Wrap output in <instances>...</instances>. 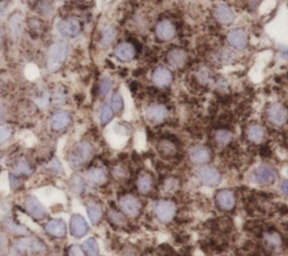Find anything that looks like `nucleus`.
Segmentation results:
<instances>
[{"instance_id":"f257e3e1","label":"nucleus","mask_w":288,"mask_h":256,"mask_svg":"<svg viewBox=\"0 0 288 256\" xmlns=\"http://www.w3.org/2000/svg\"><path fill=\"white\" fill-rule=\"evenodd\" d=\"M69 55V45L63 40H56L48 49L46 67L50 72H56L62 67Z\"/></svg>"},{"instance_id":"f03ea898","label":"nucleus","mask_w":288,"mask_h":256,"mask_svg":"<svg viewBox=\"0 0 288 256\" xmlns=\"http://www.w3.org/2000/svg\"><path fill=\"white\" fill-rule=\"evenodd\" d=\"M153 210H154L156 217L161 223H170L177 213V206L174 201L164 199L156 202Z\"/></svg>"},{"instance_id":"7ed1b4c3","label":"nucleus","mask_w":288,"mask_h":256,"mask_svg":"<svg viewBox=\"0 0 288 256\" xmlns=\"http://www.w3.org/2000/svg\"><path fill=\"white\" fill-rule=\"evenodd\" d=\"M58 30L63 37L74 38L82 30V24L74 17H68L58 21Z\"/></svg>"},{"instance_id":"20e7f679","label":"nucleus","mask_w":288,"mask_h":256,"mask_svg":"<svg viewBox=\"0 0 288 256\" xmlns=\"http://www.w3.org/2000/svg\"><path fill=\"white\" fill-rule=\"evenodd\" d=\"M252 177H254V182L261 184V186H270L277 181L278 173L272 165L262 164L254 171Z\"/></svg>"},{"instance_id":"39448f33","label":"nucleus","mask_w":288,"mask_h":256,"mask_svg":"<svg viewBox=\"0 0 288 256\" xmlns=\"http://www.w3.org/2000/svg\"><path fill=\"white\" fill-rule=\"evenodd\" d=\"M92 154H94L92 146L87 142H81L76 144V145L74 147V150H72L71 155H70V161H71V163L74 165L87 163V162L92 159Z\"/></svg>"},{"instance_id":"423d86ee","label":"nucleus","mask_w":288,"mask_h":256,"mask_svg":"<svg viewBox=\"0 0 288 256\" xmlns=\"http://www.w3.org/2000/svg\"><path fill=\"white\" fill-rule=\"evenodd\" d=\"M197 178L200 181L208 187L218 186L222 181V174L220 171L212 166H202L197 172Z\"/></svg>"},{"instance_id":"0eeeda50","label":"nucleus","mask_w":288,"mask_h":256,"mask_svg":"<svg viewBox=\"0 0 288 256\" xmlns=\"http://www.w3.org/2000/svg\"><path fill=\"white\" fill-rule=\"evenodd\" d=\"M120 210L128 217H136L142 209L141 201L133 195H125L120 199Z\"/></svg>"},{"instance_id":"6e6552de","label":"nucleus","mask_w":288,"mask_h":256,"mask_svg":"<svg viewBox=\"0 0 288 256\" xmlns=\"http://www.w3.org/2000/svg\"><path fill=\"white\" fill-rule=\"evenodd\" d=\"M267 118L274 126H282L288 120V110L282 103H272L267 110Z\"/></svg>"},{"instance_id":"1a4fd4ad","label":"nucleus","mask_w":288,"mask_h":256,"mask_svg":"<svg viewBox=\"0 0 288 256\" xmlns=\"http://www.w3.org/2000/svg\"><path fill=\"white\" fill-rule=\"evenodd\" d=\"M25 207L28 214L36 220H44L46 218L48 213L45 207L43 206L38 198L35 196H28L25 200Z\"/></svg>"},{"instance_id":"9d476101","label":"nucleus","mask_w":288,"mask_h":256,"mask_svg":"<svg viewBox=\"0 0 288 256\" xmlns=\"http://www.w3.org/2000/svg\"><path fill=\"white\" fill-rule=\"evenodd\" d=\"M228 42L234 48L242 51V49H246L248 44H249V36H248L246 30L236 28L230 30L228 33Z\"/></svg>"},{"instance_id":"9b49d317","label":"nucleus","mask_w":288,"mask_h":256,"mask_svg":"<svg viewBox=\"0 0 288 256\" xmlns=\"http://www.w3.org/2000/svg\"><path fill=\"white\" fill-rule=\"evenodd\" d=\"M16 246L22 253H40L45 251L43 243L36 238H22L17 242Z\"/></svg>"},{"instance_id":"f8f14e48","label":"nucleus","mask_w":288,"mask_h":256,"mask_svg":"<svg viewBox=\"0 0 288 256\" xmlns=\"http://www.w3.org/2000/svg\"><path fill=\"white\" fill-rule=\"evenodd\" d=\"M70 232L71 235L76 238H81L87 235L89 232V226L82 216H72L70 220Z\"/></svg>"},{"instance_id":"ddd939ff","label":"nucleus","mask_w":288,"mask_h":256,"mask_svg":"<svg viewBox=\"0 0 288 256\" xmlns=\"http://www.w3.org/2000/svg\"><path fill=\"white\" fill-rule=\"evenodd\" d=\"M152 81L158 88H166L172 82V73L166 67L159 66L153 72Z\"/></svg>"},{"instance_id":"4468645a","label":"nucleus","mask_w":288,"mask_h":256,"mask_svg":"<svg viewBox=\"0 0 288 256\" xmlns=\"http://www.w3.org/2000/svg\"><path fill=\"white\" fill-rule=\"evenodd\" d=\"M215 201L220 209L228 211L232 210L233 207L236 206V196H234L233 191L228 190V189H223V190L216 193Z\"/></svg>"},{"instance_id":"2eb2a0df","label":"nucleus","mask_w":288,"mask_h":256,"mask_svg":"<svg viewBox=\"0 0 288 256\" xmlns=\"http://www.w3.org/2000/svg\"><path fill=\"white\" fill-rule=\"evenodd\" d=\"M210 152L207 147L202 145H196L190 148L189 151V159L194 164L202 165L208 163L210 161Z\"/></svg>"},{"instance_id":"dca6fc26","label":"nucleus","mask_w":288,"mask_h":256,"mask_svg":"<svg viewBox=\"0 0 288 256\" xmlns=\"http://www.w3.org/2000/svg\"><path fill=\"white\" fill-rule=\"evenodd\" d=\"M156 34L162 40H171L176 36V26L172 21L164 19L156 24Z\"/></svg>"},{"instance_id":"f3484780","label":"nucleus","mask_w":288,"mask_h":256,"mask_svg":"<svg viewBox=\"0 0 288 256\" xmlns=\"http://www.w3.org/2000/svg\"><path fill=\"white\" fill-rule=\"evenodd\" d=\"M72 116L69 111L58 110L56 111L51 117V127L54 130H63L71 124Z\"/></svg>"},{"instance_id":"a211bd4d","label":"nucleus","mask_w":288,"mask_h":256,"mask_svg":"<svg viewBox=\"0 0 288 256\" xmlns=\"http://www.w3.org/2000/svg\"><path fill=\"white\" fill-rule=\"evenodd\" d=\"M114 55L120 62H130L135 56V48L130 43L123 42L120 43L114 48Z\"/></svg>"},{"instance_id":"6ab92c4d","label":"nucleus","mask_w":288,"mask_h":256,"mask_svg":"<svg viewBox=\"0 0 288 256\" xmlns=\"http://www.w3.org/2000/svg\"><path fill=\"white\" fill-rule=\"evenodd\" d=\"M146 115V118L152 123L160 124L168 117V109L164 105L156 103V105H152L148 108Z\"/></svg>"},{"instance_id":"aec40b11","label":"nucleus","mask_w":288,"mask_h":256,"mask_svg":"<svg viewBox=\"0 0 288 256\" xmlns=\"http://www.w3.org/2000/svg\"><path fill=\"white\" fill-rule=\"evenodd\" d=\"M214 17L216 18L220 24L222 25H230L234 21V12L232 11V9L230 8L226 4H218L214 9Z\"/></svg>"},{"instance_id":"412c9836","label":"nucleus","mask_w":288,"mask_h":256,"mask_svg":"<svg viewBox=\"0 0 288 256\" xmlns=\"http://www.w3.org/2000/svg\"><path fill=\"white\" fill-rule=\"evenodd\" d=\"M45 232L56 238H62L66 234V225L61 219H52L45 225Z\"/></svg>"},{"instance_id":"4be33fe9","label":"nucleus","mask_w":288,"mask_h":256,"mask_svg":"<svg viewBox=\"0 0 288 256\" xmlns=\"http://www.w3.org/2000/svg\"><path fill=\"white\" fill-rule=\"evenodd\" d=\"M166 61H168L169 65L174 67V69H180V67L186 64L187 54L182 48H174L166 55Z\"/></svg>"},{"instance_id":"5701e85b","label":"nucleus","mask_w":288,"mask_h":256,"mask_svg":"<svg viewBox=\"0 0 288 256\" xmlns=\"http://www.w3.org/2000/svg\"><path fill=\"white\" fill-rule=\"evenodd\" d=\"M87 179L90 183L94 186H102L107 182V173L102 168H92L88 171Z\"/></svg>"},{"instance_id":"b1692460","label":"nucleus","mask_w":288,"mask_h":256,"mask_svg":"<svg viewBox=\"0 0 288 256\" xmlns=\"http://www.w3.org/2000/svg\"><path fill=\"white\" fill-rule=\"evenodd\" d=\"M246 137L252 143H260L264 138V129L259 124H251L246 128Z\"/></svg>"},{"instance_id":"393cba45","label":"nucleus","mask_w":288,"mask_h":256,"mask_svg":"<svg viewBox=\"0 0 288 256\" xmlns=\"http://www.w3.org/2000/svg\"><path fill=\"white\" fill-rule=\"evenodd\" d=\"M158 151L160 154L164 157H171L177 153V147H176L172 142L168 141V139H162L158 143Z\"/></svg>"},{"instance_id":"a878e982","label":"nucleus","mask_w":288,"mask_h":256,"mask_svg":"<svg viewBox=\"0 0 288 256\" xmlns=\"http://www.w3.org/2000/svg\"><path fill=\"white\" fill-rule=\"evenodd\" d=\"M87 211L90 222L94 225L98 224L102 218V208L100 205L96 204V202H90L87 206Z\"/></svg>"},{"instance_id":"bb28decb","label":"nucleus","mask_w":288,"mask_h":256,"mask_svg":"<svg viewBox=\"0 0 288 256\" xmlns=\"http://www.w3.org/2000/svg\"><path fill=\"white\" fill-rule=\"evenodd\" d=\"M153 187V180L150 174L143 173L138 179V191L143 193V195H148V192L152 190Z\"/></svg>"},{"instance_id":"cd10ccee","label":"nucleus","mask_w":288,"mask_h":256,"mask_svg":"<svg viewBox=\"0 0 288 256\" xmlns=\"http://www.w3.org/2000/svg\"><path fill=\"white\" fill-rule=\"evenodd\" d=\"M232 138H233L232 133L226 129H220L214 135L215 142L218 143V145L220 146H226L228 144L231 143Z\"/></svg>"},{"instance_id":"c85d7f7f","label":"nucleus","mask_w":288,"mask_h":256,"mask_svg":"<svg viewBox=\"0 0 288 256\" xmlns=\"http://www.w3.org/2000/svg\"><path fill=\"white\" fill-rule=\"evenodd\" d=\"M116 37V30L115 28H112L110 26H107L102 31V36H100V44L102 46H110V45L112 43V40Z\"/></svg>"},{"instance_id":"c756f323","label":"nucleus","mask_w":288,"mask_h":256,"mask_svg":"<svg viewBox=\"0 0 288 256\" xmlns=\"http://www.w3.org/2000/svg\"><path fill=\"white\" fill-rule=\"evenodd\" d=\"M82 250L84 251V253H87L89 256H97L99 253L98 243L94 238H88L87 241L84 242Z\"/></svg>"},{"instance_id":"7c9ffc66","label":"nucleus","mask_w":288,"mask_h":256,"mask_svg":"<svg viewBox=\"0 0 288 256\" xmlns=\"http://www.w3.org/2000/svg\"><path fill=\"white\" fill-rule=\"evenodd\" d=\"M114 117V111H112V107L110 105H104L99 111V119L102 125H107Z\"/></svg>"},{"instance_id":"2f4dec72","label":"nucleus","mask_w":288,"mask_h":256,"mask_svg":"<svg viewBox=\"0 0 288 256\" xmlns=\"http://www.w3.org/2000/svg\"><path fill=\"white\" fill-rule=\"evenodd\" d=\"M110 107L114 112H120L122 110H123L124 100H123V97H122V94L120 92H115L112 96Z\"/></svg>"},{"instance_id":"473e14b6","label":"nucleus","mask_w":288,"mask_h":256,"mask_svg":"<svg viewBox=\"0 0 288 256\" xmlns=\"http://www.w3.org/2000/svg\"><path fill=\"white\" fill-rule=\"evenodd\" d=\"M15 173L16 174H22V175H30L33 173V168L27 161H20L15 166Z\"/></svg>"},{"instance_id":"72a5a7b5","label":"nucleus","mask_w":288,"mask_h":256,"mask_svg":"<svg viewBox=\"0 0 288 256\" xmlns=\"http://www.w3.org/2000/svg\"><path fill=\"white\" fill-rule=\"evenodd\" d=\"M12 128L10 127V126H7V125L0 126V145L6 142L7 139H9V137L12 136Z\"/></svg>"},{"instance_id":"f704fd0d","label":"nucleus","mask_w":288,"mask_h":256,"mask_svg":"<svg viewBox=\"0 0 288 256\" xmlns=\"http://www.w3.org/2000/svg\"><path fill=\"white\" fill-rule=\"evenodd\" d=\"M112 85V83L110 79L108 78L102 79L100 81V83H99V94H100L102 97H105L106 94L110 91Z\"/></svg>"},{"instance_id":"c9c22d12","label":"nucleus","mask_w":288,"mask_h":256,"mask_svg":"<svg viewBox=\"0 0 288 256\" xmlns=\"http://www.w3.org/2000/svg\"><path fill=\"white\" fill-rule=\"evenodd\" d=\"M266 241H267L268 245H270L272 247H276L280 245V236L278 235L276 233H272V234H268L267 236H266Z\"/></svg>"},{"instance_id":"e433bc0d","label":"nucleus","mask_w":288,"mask_h":256,"mask_svg":"<svg viewBox=\"0 0 288 256\" xmlns=\"http://www.w3.org/2000/svg\"><path fill=\"white\" fill-rule=\"evenodd\" d=\"M68 256H86L84 251L79 245H71L68 251Z\"/></svg>"},{"instance_id":"4c0bfd02","label":"nucleus","mask_w":288,"mask_h":256,"mask_svg":"<svg viewBox=\"0 0 288 256\" xmlns=\"http://www.w3.org/2000/svg\"><path fill=\"white\" fill-rule=\"evenodd\" d=\"M110 217L112 219V222H114L115 224H123L124 223L123 215H122L120 213H117V211H115V210L110 211Z\"/></svg>"},{"instance_id":"58836bf2","label":"nucleus","mask_w":288,"mask_h":256,"mask_svg":"<svg viewBox=\"0 0 288 256\" xmlns=\"http://www.w3.org/2000/svg\"><path fill=\"white\" fill-rule=\"evenodd\" d=\"M72 183H74V186H72V189H74V191H76V193H80L81 191L84 190V181H82V179H80L79 177H76L74 181H72Z\"/></svg>"},{"instance_id":"ea45409f","label":"nucleus","mask_w":288,"mask_h":256,"mask_svg":"<svg viewBox=\"0 0 288 256\" xmlns=\"http://www.w3.org/2000/svg\"><path fill=\"white\" fill-rule=\"evenodd\" d=\"M9 182H10L12 188H17L20 186V181H18V178H16L14 174H9Z\"/></svg>"},{"instance_id":"a19ab883","label":"nucleus","mask_w":288,"mask_h":256,"mask_svg":"<svg viewBox=\"0 0 288 256\" xmlns=\"http://www.w3.org/2000/svg\"><path fill=\"white\" fill-rule=\"evenodd\" d=\"M282 191L285 193L286 196H288V180H284L282 182V186H280Z\"/></svg>"},{"instance_id":"79ce46f5","label":"nucleus","mask_w":288,"mask_h":256,"mask_svg":"<svg viewBox=\"0 0 288 256\" xmlns=\"http://www.w3.org/2000/svg\"><path fill=\"white\" fill-rule=\"evenodd\" d=\"M2 30H0V46H2Z\"/></svg>"}]
</instances>
